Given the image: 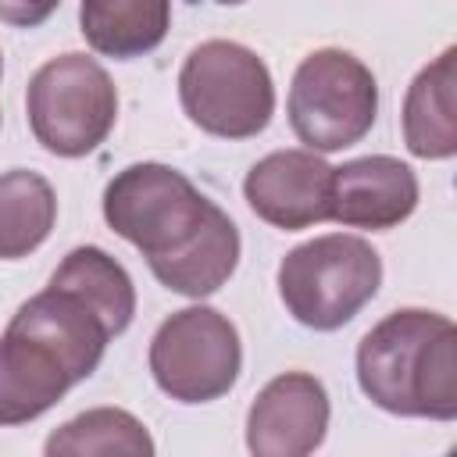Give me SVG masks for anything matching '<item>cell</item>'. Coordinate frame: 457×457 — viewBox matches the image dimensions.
<instances>
[{
  "label": "cell",
  "mask_w": 457,
  "mask_h": 457,
  "mask_svg": "<svg viewBox=\"0 0 457 457\" xmlns=\"http://www.w3.org/2000/svg\"><path fill=\"white\" fill-rule=\"evenodd\" d=\"M104 218L171 293L211 296L239 264L232 218L168 164L143 161L118 171L104 189Z\"/></svg>",
  "instance_id": "1"
},
{
  "label": "cell",
  "mask_w": 457,
  "mask_h": 457,
  "mask_svg": "<svg viewBox=\"0 0 457 457\" xmlns=\"http://www.w3.org/2000/svg\"><path fill=\"white\" fill-rule=\"evenodd\" d=\"M364 396L403 418H457V328L436 311H393L357 346Z\"/></svg>",
  "instance_id": "2"
},
{
  "label": "cell",
  "mask_w": 457,
  "mask_h": 457,
  "mask_svg": "<svg viewBox=\"0 0 457 457\" xmlns=\"http://www.w3.org/2000/svg\"><path fill=\"white\" fill-rule=\"evenodd\" d=\"M382 282V257L361 236L328 232L293 246L278 264V296L286 311L314 328H343Z\"/></svg>",
  "instance_id": "3"
},
{
  "label": "cell",
  "mask_w": 457,
  "mask_h": 457,
  "mask_svg": "<svg viewBox=\"0 0 457 457\" xmlns=\"http://www.w3.org/2000/svg\"><path fill=\"white\" fill-rule=\"evenodd\" d=\"M179 100L196 129L221 139H250L271 121L275 86L253 50L232 39H207L189 50L179 71Z\"/></svg>",
  "instance_id": "4"
},
{
  "label": "cell",
  "mask_w": 457,
  "mask_h": 457,
  "mask_svg": "<svg viewBox=\"0 0 457 457\" xmlns=\"http://www.w3.org/2000/svg\"><path fill=\"white\" fill-rule=\"evenodd\" d=\"M378 114V86L364 61L346 50H314L300 61L289 86V125L314 154L361 143Z\"/></svg>",
  "instance_id": "5"
},
{
  "label": "cell",
  "mask_w": 457,
  "mask_h": 457,
  "mask_svg": "<svg viewBox=\"0 0 457 457\" xmlns=\"http://www.w3.org/2000/svg\"><path fill=\"white\" fill-rule=\"evenodd\" d=\"M32 136L57 157L96 150L118 118V89L111 75L86 54L46 61L25 93Z\"/></svg>",
  "instance_id": "6"
},
{
  "label": "cell",
  "mask_w": 457,
  "mask_h": 457,
  "mask_svg": "<svg viewBox=\"0 0 457 457\" xmlns=\"http://www.w3.org/2000/svg\"><path fill=\"white\" fill-rule=\"evenodd\" d=\"M243 364L236 325L214 307L175 311L150 343L154 382L179 403H207L225 396Z\"/></svg>",
  "instance_id": "7"
},
{
  "label": "cell",
  "mask_w": 457,
  "mask_h": 457,
  "mask_svg": "<svg viewBox=\"0 0 457 457\" xmlns=\"http://www.w3.org/2000/svg\"><path fill=\"white\" fill-rule=\"evenodd\" d=\"M328 428V393L307 371L271 378L246 414V446L257 457L314 453Z\"/></svg>",
  "instance_id": "8"
},
{
  "label": "cell",
  "mask_w": 457,
  "mask_h": 457,
  "mask_svg": "<svg viewBox=\"0 0 457 457\" xmlns=\"http://www.w3.org/2000/svg\"><path fill=\"white\" fill-rule=\"evenodd\" d=\"M250 211L286 232L318 225L332 207V168L314 150H275L243 182Z\"/></svg>",
  "instance_id": "9"
},
{
  "label": "cell",
  "mask_w": 457,
  "mask_h": 457,
  "mask_svg": "<svg viewBox=\"0 0 457 457\" xmlns=\"http://www.w3.org/2000/svg\"><path fill=\"white\" fill-rule=\"evenodd\" d=\"M418 207V179L414 171L386 154L346 161L332 168V207L328 218L350 228H393L411 218Z\"/></svg>",
  "instance_id": "10"
},
{
  "label": "cell",
  "mask_w": 457,
  "mask_h": 457,
  "mask_svg": "<svg viewBox=\"0 0 457 457\" xmlns=\"http://www.w3.org/2000/svg\"><path fill=\"white\" fill-rule=\"evenodd\" d=\"M75 386L54 346L7 325L0 336V425H25L46 414Z\"/></svg>",
  "instance_id": "11"
},
{
  "label": "cell",
  "mask_w": 457,
  "mask_h": 457,
  "mask_svg": "<svg viewBox=\"0 0 457 457\" xmlns=\"http://www.w3.org/2000/svg\"><path fill=\"white\" fill-rule=\"evenodd\" d=\"M457 50L446 46L432 64H425L403 96V143L414 157L446 161L457 154Z\"/></svg>",
  "instance_id": "12"
},
{
  "label": "cell",
  "mask_w": 457,
  "mask_h": 457,
  "mask_svg": "<svg viewBox=\"0 0 457 457\" xmlns=\"http://www.w3.org/2000/svg\"><path fill=\"white\" fill-rule=\"evenodd\" d=\"M79 21L96 54L129 61L161 46L171 25V0H82Z\"/></svg>",
  "instance_id": "13"
},
{
  "label": "cell",
  "mask_w": 457,
  "mask_h": 457,
  "mask_svg": "<svg viewBox=\"0 0 457 457\" xmlns=\"http://www.w3.org/2000/svg\"><path fill=\"white\" fill-rule=\"evenodd\" d=\"M50 282L71 289L75 296H82L104 318L111 336L125 332L132 314H136V289H132L129 271L111 253H104L100 246L71 250L61 261V268L50 275Z\"/></svg>",
  "instance_id": "14"
},
{
  "label": "cell",
  "mask_w": 457,
  "mask_h": 457,
  "mask_svg": "<svg viewBox=\"0 0 457 457\" xmlns=\"http://www.w3.org/2000/svg\"><path fill=\"white\" fill-rule=\"evenodd\" d=\"M57 221L54 186L29 171L14 168L0 175V261H18L32 253Z\"/></svg>",
  "instance_id": "15"
},
{
  "label": "cell",
  "mask_w": 457,
  "mask_h": 457,
  "mask_svg": "<svg viewBox=\"0 0 457 457\" xmlns=\"http://www.w3.org/2000/svg\"><path fill=\"white\" fill-rule=\"evenodd\" d=\"M50 457H79V453H125V457H150L154 439L146 428L121 407H93L71 421H64L46 439Z\"/></svg>",
  "instance_id": "16"
},
{
  "label": "cell",
  "mask_w": 457,
  "mask_h": 457,
  "mask_svg": "<svg viewBox=\"0 0 457 457\" xmlns=\"http://www.w3.org/2000/svg\"><path fill=\"white\" fill-rule=\"evenodd\" d=\"M61 0H0V21L14 29H36L43 25Z\"/></svg>",
  "instance_id": "17"
},
{
  "label": "cell",
  "mask_w": 457,
  "mask_h": 457,
  "mask_svg": "<svg viewBox=\"0 0 457 457\" xmlns=\"http://www.w3.org/2000/svg\"><path fill=\"white\" fill-rule=\"evenodd\" d=\"M218 4H243V0H218Z\"/></svg>",
  "instance_id": "18"
},
{
  "label": "cell",
  "mask_w": 457,
  "mask_h": 457,
  "mask_svg": "<svg viewBox=\"0 0 457 457\" xmlns=\"http://www.w3.org/2000/svg\"><path fill=\"white\" fill-rule=\"evenodd\" d=\"M0 71H4V64H0Z\"/></svg>",
  "instance_id": "19"
}]
</instances>
